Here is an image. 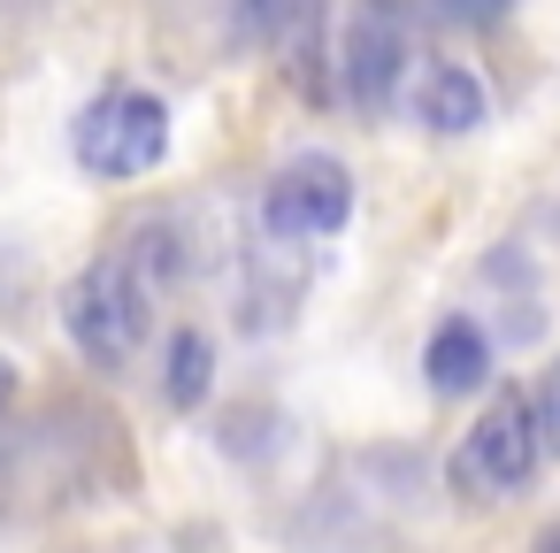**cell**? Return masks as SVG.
<instances>
[{"instance_id":"1","label":"cell","mask_w":560,"mask_h":553,"mask_svg":"<svg viewBox=\"0 0 560 553\" xmlns=\"http://www.w3.org/2000/svg\"><path fill=\"white\" fill-rule=\"evenodd\" d=\"M162 285H170V254H162L154 231L131 239V246H116V254H101V262L62 292V323H70L78 354H85L93 369L139 361V346H147V331H154V292H162Z\"/></svg>"},{"instance_id":"2","label":"cell","mask_w":560,"mask_h":553,"mask_svg":"<svg viewBox=\"0 0 560 553\" xmlns=\"http://www.w3.org/2000/svg\"><path fill=\"white\" fill-rule=\"evenodd\" d=\"M78 162L93 177H147L162 154H170V108L139 85H108L78 108V131H70Z\"/></svg>"},{"instance_id":"3","label":"cell","mask_w":560,"mask_h":553,"mask_svg":"<svg viewBox=\"0 0 560 553\" xmlns=\"http://www.w3.org/2000/svg\"><path fill=\"white\" fill-rule=\"evenodd\" d=\"M537 461H545V446H537V423H529V400L506 384V392H491V407L468 423V438L453 446V484L468 492V499H514V492H529V476H537Z\"/></svg>"},{"instance_id":"4","label":"cell","mask_w":560,"mask_h":553,"mask_svg":"<svg viewBox=\"0 0 560 553\" xmlns=\"http://www.w3.org/2000/svg\"><path fill=\"white\" fill-rule=\"evenodd\" d=\"M353 216V177L330 154H300L261 185V223L269 239H330Z\"/></svg>"},{"instance_id":"5","label":"cell","mask_w":560,"mask_h":553,"mask_svg":"<svg viewBox=\"0 0 560 553\" xmlns=\"http://www.w3.org/2000/svg\"><path fill=\"white\" fill-rule=\"evenodd\" d=\"M338 78H346V101L361 108V116H384L392 108V93H399V78H407V32H399V16L392 9H353V24H346V47H338Z\"/></svg>"},{"instance_id":"6","label":"cell","mask_w":560,"mask_h":553,"mask_svg":"<svg viewBox=\"0 0 560 553\" xmlns=\"http://www.w3.org/2000/svg\"><path fill=\"white\" fill-rule=\"evenodd\" d=\"M407 108H415L422 131L460 139V131L483 124V85H476V70H460V62H422L415 85H407Z\"/></svg>"},{"instance_id":"7","label":"cell","mask_w":560,"mask_h":553,"mask_svg":"<svg viewBox=\"0 0 560 553\" xmlns=\"http://www.w3.org/2000/svg\"><path fill=\"white\" fill-rule=\"evenodd\" d=\"M422 369H430V392L460 400V392H476V384L491 377V346H483V331H476L468 315H453V323H438V331H430Z\"/></svg>"},{"instance_id":"8","label":"cell","mask_w":560,"mask_h":553,"mask_svg":"<svg viewBox=\"0 0 560 553\" xmlns=\"http://www.w3.org/2000/svg\"><path fill=\"white\" fill-rule=\"evenodd\" d=\"M208 377H215V346L200 331H177V346H170V407H200Z\"/></svg>"},{"instance_id":"9","label":"cell","mask_w":560,"mask_h":553,"mask_svg":"<svg viewBox=\"0 0 560 553\" xmlns=\"http://www.w3.org/2000/svg\"><path fill=\"white\" fill-rule=\"evenodd\" d=\"M529 423H537V446L560 453V361L545 369V384L529 392Z\"/></svg>"},{"instance_id":"10","label":"cell","mask_w":560,"mask_h":553,"mask_svg":"<svg viewBox=\"0 0 560 553\" xmlns=\"http://www.w3.org/2000/svg\"><path fill=\"white\" fill-rule=\"evenodd\" d=\"M514 0H438V16L445 24H491V16H506Z\"/></svg>"},{"instance_id":"11","label":"cell","mask_w":560,"mask_h":553,"mask_svg":"<svg viewBox=\"0 0 560 553\" xmlns=\"http://www.w3.org/2000/svg\"><path fill=\"white\" fill-rule=\"evenodd\" d=\"M9 400H16V369L0 361V415H9Z\"/></svg>"},{"instance_id":"12","label":"cell","mask_w":560,"mask_h":553,"mask_svg":"<svg viewBox=\"0 0 560 553\" xmlns=\"http://www.w3.org/2000/svg\"><path fill=\"white\" fill-rule=\"evenodd\" d=\"M529 553H560V522H545V530H537V545H529Z\"/></svg>"}]
</instances>
